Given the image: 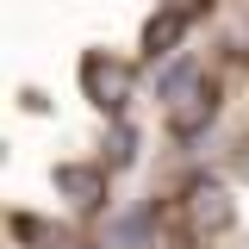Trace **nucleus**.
<instances>
[{"label": "nucleus", "instance_id": "obj_1", "mask_svg": "<svg viewBox=\"0 0 249 249\" xmlns=\"http://www.w3.org/2000/svg\"><path fill=\"white\" fill-rule=\"evenodd\" d=\"M206 6H212V0H162L156 19L143 25V56H150V62H156V56H175V44L187 37V25H193Z\"/></svg>", "mask_w": 249, "mask_h": 249}, {"label": "nucleus", "instance_id": "obj_2", "mask_svg": "<svg viewBox=\"0 0 249 249\" xmlns=\"http://www.w3.org/2000/svg\"><path fill=\"white\" fill-rule=\"evenodd\" d=\"M212 112H218V88L199 75V81H187V88L168 100V131H175V137H193Z\"/></svg>", "mask_w": 249, "mask_h": 249}, {"label": "nucleus", "instance_id": "obj_3", "mask_svg": "<svg viewBox=\"0 0 249 249\" xmlns=\"http://www.w3.org/2000/svg\"><path fill=\"white\" fill-rule=\"evenodd\" d=\"M181 212L193 218V231H224L231 224V199H224V187H193Z\"/></svg>", "mask_w": 249, "mask_h": 249}, {"label": "nucleus", "instance_id": "obj_4", "mask_svg": "<svg viewBox=\"0 0 249 249\" xmlns=\"http://www.w3.org/2000/svg\"><path fill=\"white\" fill-rule=\"evenodd\" d=\"M88 88L100 93V106H124V93H131V69L124 62H100V56H88Z\"/></svg>", "mask_w": 249, "mask_h": 249}, {"label": "nucleus", "instance_id": "obj_5", "mask_svg": "<svg viewBox=\"0 0 249 249\" xmlns=\"http://www.w3.org/2000/svg\"><path fill=\"white\" fill-rule=\"evenodd\" d=\"M56 187H69L81 199V212H93L100 193H106V168H56Z\"/></svg>", "mask_w": 249, "mask_h": 249}, {"label": "nucleus", "instance_id": "obj_6", "mask_svg": "<svg viewBox=\"0 0 249 249\" xmlns=\"http://www.w3.org/2000/svg\"><path fill=\"white\" fill-rule=\"evenodd\" d=\"M75 249H93V243H75Z\"/></svg>", "mask_w": 249, "mask_h": 249}]
</instances>
